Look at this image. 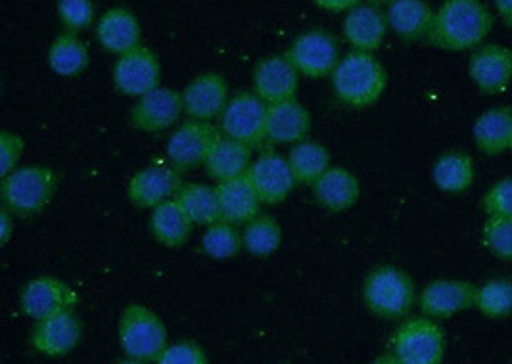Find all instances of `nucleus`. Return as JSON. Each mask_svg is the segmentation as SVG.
Here are the masks:
<instances>
[{
    "mask_svg": "<svg viewBox=\"0 0 512 364\" xmlns=\"http://www.w3.org/2000/svg\"><path fill=\"white\" fill-rule=\"evenodd\" d=\"M493 29V14L482 0H445L426 33L428 45L447 52L478 48Z\"/></svg>",
    "mask_w": 512,
    "mask_h": 364,
    "instance_id": "obj_1",
    "label": "nucleus"
},
{
    "mask_svg": "<svg viewBox=\"0 0 512 364\" xmlns=\"http://www.w3.org/2000/svg\"><path fill=\"white\" fill-rule=\"evenodd\" d=\"M332 91L353 110H365L376 104L388 87V73L371 52L353 50L332 71Z\"/></svg>",
    "mask_w": 512,
    "mask_h": 364,
    "instance_id": "obj_2",
    "label": "nucleus"
},
{
    "mask_svg": "<svg viewBox=\"0 0 512 364\" xmlns=\"http://www.w3.org/2000/svg\"><path fill=\"white\" fill-rule=\"evenodd\" d=\"M58 173L47 165H24L2 177L0 196L4 207L20 219L47 209L58 190Z\"/></svg>",
    "mask_w": 512,
    "mask_h": 364,
    "instance_id": "obj_3",
    "label": "nucleus"
},
{
    "mask_svg": "<svg viewBox=\"0 0 512 364\" xmlns=\"http://www.w3.org/2000/svg\"><path fill=\"white\" fill-rule=\"evenodd\" d=\"M363 299L367 309L380 319H405L417 301L415 282L403 269L382 265L367 274Z\"/></svg>",
    "mask_w": 512,
    "mask_h": 364,
    "instance_id": "obj_4",
    "label": "nucleus"
},
{
    "mask_svg": "<svg viewBox=\"0 0 512 364\" xmlns=\"http://www.w3.org/2000/svg\"><path fill=\"white\" fill-rule=\"evenodd\" d=\"M117 338L123 353L142 363H156L169 345L163 320L142 303H131L123 309L117 324Z\"/></svg>",
    "mask_w": 512,
    "mask_h": 364,
    "instance_id": "obj_5",
    "label": "nucleus"
},
{
    "mask_svg": "<svg viewBox=\"0 0 512 364\" xmlns=\"http://www.w3.org/2000/svg\"><path fill=\"white\" fill-rule=\"evenodd\" d=\"M269 104L254 91H240L231 96L221 119V133L250 148L267 142Z\"/></svg>",
    "mask_w": 512,
    "mask_h": 364,
    "instance_id": "obj_6",
    "label": "nucleus"
},
{
    "mask_svg": "<svg viewBox=\"0 0 512 364\" xmlns=\"http://www.w3.org/2000/svg\"><path fill=\"white\" fill-rule=\"evenodd\" d=\"M394 355L401 364H442L445 334L434 319L405 320L394 336Z\"/></svg>",
    "mask_w": 512,
    "mask_h": 364,
    "instance_id": "obj_7",
    "label": "nucleus"
},
{
    "mask_svg": "<svg viewBox=\"0 0 512 364\" xmlns=\"http://www.w3.org/2000/svg\"><path fill=\"white\" fill-rule=\"evenodd\" d=\"M221 135L211 121L190 119L179 123L175 131L167 138L165 154L171 165H175L181 173L204 165L215 140Z\"/></svg>",
    "mask_w": 512,
    "mask_h": 364,
    "instance_id": "obj_8",
    "label": "nucleus"
},
{
    "mask_svg": "<svg viewBox=\"0 0 512 364\" xmlns=\"http://www.w3.org/2000/svg\"><path fill=\"white\" fill-rule=\"evenodd\" d=\"M300 75L321 79L332 75L340 64V46L326 29H309L294 39L284 54Z\"/></svg>",
    "mask_w": 512,
    "mask_h": 364,
    "instance_id": "obj_9",
    "label": "nucleus"
},
{
    "mask_svg": "<svg viewBox=\"0 0 512 364\" xmlns=\"http://www.w3.org/2000/svg\"><path fill=\"white\" fill-rule=\"evenodd\" d=\"M112 81L123 96L140 98L162 87V64L152 48L137 46L117 58Z\"/></svg>",
    "mask_w": 512,
    "mask_h": 364,
    "instance_id": "obj_10",
    "label": "nucleus"
},
{
    "mask_svg": "<svg viewBox=\"0 0 512 364\" xmlns=\"http://www.w3.org/2000/svg\"><path fill=\"white\" fill-rule=\"evenodd\" d=\"M79 294L52 274H41L25 282L20 294V307L27 319L41 320L56 313L75 311Z\"/></svg>",
    "mask_w": 512,
    "mask_h": 364,
    "instance_id": "obj_11",
    "label": "nucleus"
},
{
    "mask_svg": "<svg viewBox=\"0 0 512 364\" xmlns=\"http://www.w3.org/2000/svg\"><path fill=\"white\" fill-rule=\"evenodd\" d=\"M181 171L169 161L148 163L127 184V198L140 209H154L177 196L183 186Z\"/></svg>",
    "mask_w": 512,
    "mask_h": 364,
    "instance_id": "obj_12",
    "label": "nucleus"
},
{
    "mask_svg": "<svg viewBox=\"0 0 512 364\" xmlns=\"http://www.w3.org/2000/svg\"><path fill=\"white\" fill-rule=\"evenodd\" d=\"M183 114V92L158 87L137 98L135 106L131 108L129 121L140 133L156 135L175 127Z\"/></svg>",
    "mask_w": 512,
    "mask_h": 364,
    "instance_id": "obj_13",
    "label": "nucleus"
},
{
    "mask_svg": "<svg viewBox=\"0 0 512 364\" xmlns=\"http://www.w3.org/2000/svg\"><path fill=\"white\" fill-rule=\"evenodd\" d=\"M81 338L83 322L75 315V311H64L47 319L35 320V326L29 334V343L37 353L60 359L75 351Z\"/></svg>",
    "mask_w": 512,
    "mask_h": 364,
    "instance_id": "obj_14",
    "label": "nucleus"
},
{
    "mask_svg": "<svg viewBox=\"0 0 512 364\" xmlns=\"http://www.w3.org/2000/svg\"><path fill=\"white\" fill-rule=\"evenodd\" d=\"M468 75L482 94L495 96L512 83V50L499 43L478 46L468 60Z\"/></svg>",
    "mask_w": 512,
    "mask_h": 364,
    "instance_id": "obj_15",
    "label": "nucleus"
},
{
    "mask_svg": "<svg viewBox=\"0 0 512 364\" xmlns=\"http://www.w3.org/2000/svg\"><path fill=\"white\" fill-rule=\"evenodd\" d=\"M248 179L254 184L263 205L282 204L298 184L288 158L273 150L261 152V156L254 160Z\"/></svg>",
    "mask_w": 512,
    "mask_h": 364,
    "instance_id": "obj_16",
    "label": "nucleus"
},
{
    "mask_svg": "<svg viewBox=\"0 0 512 364\" xmlns=\"http://www.w3.org/2000/svg\"><path fill=\"white\" fill-rule=\"evenodd\" d=\"M478 288L465 280H434L422 288L420 311L428 319H449L476 305Z\"/></svg>",
    "mask_w": 512,
    "mask_h": 364,
    "instance_id": "obj_17",
    "label": "nucleus"
},
{
    "mask_svg": "<svg viewBox=\"0 0 512 364\" xmlns=\"http://www.w3.org/2000/svg\"><path fill=\"white\" fill-rule=\"evenodd\" d=\"M231 100L229 83L221 73L206 71L194 77L183 91L185 114L190 119L213 121L221 117Z\"/></svg>",
    "mask_w": 512,
    "mask_h": 364,
    "instance_id": "obj_18",
    "label": "nucleus"
},
{
    "mask_svg": "<svg viewBox=\"0 0 512 364\" xmlns=\"http://www.w3.org/2000/svg\"><path fill=\"white\" fill-rule=\"evenodd\" d=\"M300 73L286 56H267L254 71V92L267 104H277L296 98Z\"/></svg>",
    "mask_w": 512,
    "mask_h": 364,
    "instance_id": "obj_19",
    "label": "nucleus"
},
{
    "mask_svg": "<svg viewBox=\"0 0 512 364\" xmlns=\"http://www.w3.org/2000/svg\"><path fill=\"white\" fill-rule=\"evenodd\" d=\"M311 133V114L300 100H284L269 104L267 110V142L298 144Z\"/></svg>",
    "mask_w": 512,
    "mask_h": 364,
    "instance_id": "obj_20",
    "label": "nucleus"
},
{
    "mask_svg": "<svg viewBox=\"0 0 512 364\" xmlns=\"http://www.w3.org/2000/svg\"><path fill=\"white\" fill-rule=\"evenodd\" d=\"M388 29L386 14L374 4H357L344 20V35L359 52L373 54L384 43Z\"/></svg>",
    "mask_w": 512,
    "mask_h": 364,
    "instance_id": "obj_21",
    "label": "nucleus"
},
{
    "mask_svg": "<svg viewBox=\"0 0 512 364\" xmlns=\"http://www.w3.org/2000/svg\"><path fill=\"white\" fill-rule=\"evenodd\" d=\"M217 196H219V211L221 221L233 223L236 227H244L256 215L261 213V200L257 196L254 184L248 175L236 177L231 181L217 182Z\"/></svg>",
    "mask_w": 512,
    "mask_h": 364,
    "instance_id": "obj_22",
    "label": "nucleus"
},
{
    "mask_svg": "<svg viewBox=\"0 0 512 364\" xmlns=\"http://www.w3.org/2000/svg\"><path fill=\"white\" fill-rule=\"evenodd\" d=\"M313 186V196L332 213H342L357 204L361 196V182L348 167L332 165Z\"/></svg>",
    "mask_w": 512,
    "mask_h": 364,
    "instance_id": "obj_23",
    "label": "nucleus"
},
{
    "mask_svg": "<svg viewBox=\"0 0 512 364\" xmlns=\"http://www.w3.org/2000/svg\"><path fill=\"white\" fill-rule=\"evenodd\" d=\"M96 39L104 50L121 56L140 46L139 18L127 8H110L96 23Z\"/></svg>",
    "mask_w": 512,
    "mask_h": 364,
    "instance_id": "obj_24",
    "label": "nucleus"
},
{
    "mask_svg": "<svg viewBox=\"0 0 512 364\" xmlns=\"http://www.w3.org/2000/svg\"><path fill=\"white\" fill-rule=\"evenodd\" d=\"M252 150L254 148H250L234 138L225 137L221 133L215 140L204 167L211 179L217 182L231 181L236 177L248 175V171L254 163Z\"/></svg>",
    "mask_w": 512,
    "mask_h": 364,
    "instance_id": "obj_25",
    "label": "nucleus"
},
{
    "mask_svg": "<svg viewBox=\"0 0 512 364\" xmlns=\"http://www.w3.org/2000/svg\"><path fill=\"white\" fill-rule=\"evenodd\" d=\"M434 14L436 10L426 0H394L388 6L386 18L399 39L413 43L426 39Z\"/></svg>",
    "mask_w": 512,
    "mask_h": 364,
    "instance_id": "obj_26",
    "label": "nucleus"
},
{
    "mask_svg": "<svg viewBox=\"0 0 512 364\" xmlns=\"http://www.w3.org/2000/svg\"><path fill=\"white\" fill-rule=\"evenodd\" d=\"M512 110L497 106L480 115L474 123V142L484 156H499L511 150Z\"/></svg>",
    "mask_w": 512,
    "mask_h": 364,
    "instance_id": "obj_27",
    "label": "nucleus"
},
{
    "mask_svg": "<svg viewBox=\"0 0 512 364\" xmlns=\"http://www.w3.org/2000/svg\"><path fill=\"white\" fill-rule=\"evenodd\" d=\"M196 227L177 200H169L165 204L152 209L150 215V232L165 248H183Z\"/></svg>",
    "mask_w": 512,
    "mask_h": 364,
    "instance_id": "obj_28",
    "label": "nucleus"
},
{
    "mask_svg": "<svg viewBox=\"0 0 512 364\" xmlns=\"http://www.w3.org/2000/svg\"><path fill=\"white\" fill-rule=\"evenodd\" d=\"M474 179H476L474 161L465 152L449 150V152H443L442 156L434 161L432 181L442 192L447 194L466 192L474 184Z\"/></svg>",
    "mask_w": 512,
    "mask_h": 364,
    "instance_id": "obj_29",
    "label": "nucleus"
},
{
    "mask_svg": "<svg viewBox=\"0 0 512 364\" xmlns=\"http://www.w3.org/2000/svg\"><path fill=\"white\" fill-rule=\"evenodd\" d=\"M175 200L183 207V211L194 225L210 227L215 221H221L217 188L211 184L185 182L177 192Z\"/></svg>",
    "mask_w": 512,
    "mask_h": 364,
    "instance_id": "obj_30",
    "label": "nucleus"
},
{
    "mask_svg": "<svg viewBox=\"0 0 512 364\" xmlns=\"http://www.w3.org/2000/svg\"><path fill=\"white\" fill-rule=\"evenodd\" d=\"M47 62L56 75L66 79L77 77L89 68V48L77 37V33L66 31L52 41Z\"/></svg>",
    "mask_w": 512,
    "mask_h": 364,
    "instance_id": "obj_31",
    "label": "nucleus"
},
{
    "mask_svg": "<svg viewBox=\"0 0 512 364\" xmlns=\"http://www.w3.org/2000/svg\"><path fill=\"white\" fill-rule=\"evenodd\" d=\"M286 158L298 184H313L332 167L330 152L326 150V146L309 138L294 144Z\"/></svg>",
    "mask_w": 512,
    "mask_h": 364,
    "instance_id": "obj_32",
    "label": "nucleus"
},
{
    "mask_svg": "<svg viewBox=\"0 0 512 364\" xmlns=\"http://www.w3.org/2000/svg\"><path fill=\"white\" fill-rule=\"evenodd\" d=\"M282 244L280 223L267 213H259L242 228V246L254 257H269Z\"/></svg>",
    "mask_w": 512,
    "mask_h": 364,
    "instance_id": "obj_33",
    "label": "nucleus"
},
{
    "mask_svg": "<svg viewBox=\"0 0 512 364\" xmlns=\"http://www.w3.org/2000/svg\"><path fill=\"white\" fill-rule=\"evenodd\" d=\"M242 246V230L233 223L215 221L202 234V251L215 261H227L236 257Z\"/></svg>",
    "mask_w": 512,
    "mask_h": 364,
    "instance_id": "obj_34",
    "label": "nucleus"
},
{
    "mask_svg": "<svg viewBox=\"0 0 512 364\" xmlns=\"http://www.w3.org/2000/svg\"><path fill=\"white\" fill-rule=\"evenodd\" d=\"M484 317L503 319L512 313V280L493 278L476 292V305Z\"/></svg>",
    "mask_w": 512,
    "mask_h": 364,
    "instance_id": "obj_35",
    "label": "nucleus"
},
{
    "mask_svg": "<svg viewBox=\"0 0 512 364\" xmlns=\"http://www.w3.org/2000/svg\"><path fill=\"white\" fill-rule=\"evenodd\" d=\"M482 242L491 255L512 263V219L488 217L482 228Z\"/></svg>",
    "mask_w": 512,
    "mask_h": 364,
    "instance_id": "obj_36",
    "label": "nucleus"
},
{
    "mask_svg": "<svg viewBox=\"0 0 512 364\" xmlns=\"http://www.w3.org/2000/svg\"><path fill=\"white\" fill-rule=\"evenodd\" d=\"M56 12L60 22L64 23V27L71 33L87 29L93 23L96 14L93 0H58Z\"/></svg>",
    "mask_w": 512,
    "mask_h": 364,
    "instance_id": "obj_37",
    "label": "nucleus"
},
{
    "mask_svg": "<svg viewBox=\"0 0 512 364\" xmlns=\"http://www.w3.org/2000/svg\"><path fill=\"white\" fill-rule=\"evenodd\" d=\"M482 209L488 217L512 219V177L495 182L482 198Z\"/></svg>",
    "mask_w": 512,
    "mask_h": 364,
    "instance_id": "obj_38",
    "label": "nucleus"
},
{
    "mask_svg": "<svg viewBox=\"0 0 512 364\" xmlns=\"http://www.w3.org/2000/svg\"><path fill=\"white\" fill-rule=\"evenodd\" d=\"M154 364H210L200 343L192 340L169 343Z\"/></svg>",
    "mask_w": 512,
    "mask_h": 364,
    "instance_id": "obj_39",
    "label": "nucleus"
},
{
    "mask_svg": "<svg viewBox=\"0 0 512 364\" xmlns=\"http://www.w3.org/2000/svg\"><path fill=\"white\" fill-rule=\"evenodd\" d=\"M25 140L18 133L8 129L0 131V173L6 177L14 169L20 167V160L24 156Z\"/></svg>",
    "mask_w": 512,
    "mask_h": 364,
    "instance_id": "obj_40",
    "label": "nucleus"
},
{
    "mask_svg": "<svg viewBox=\"0 0 512 364\" xmlns=\"http://www.w3.org/2000/svg\"><path fill=\"white\" fill-rule=\"evenodd\" d=\"M315 4L326 12H350L359 4V0H315Z\"/></svg>",
    "mask_w": 512,
    "mask_h": 364,
    "instance_id": "obj_41",
    "label": "nucleus"
},
{
    "mask_svg": "<svg viewBox=\"0 0 512 364\" xmlns=\"http://www.w3.org/2000/svg\"><path fill=\"white\" fill-rule=\"evenodd\" d=\"M12 213L4 207L2 211H0V242L6 246L8 242H10V238H12V232H14V228H12Z\"/></svg>",
    "mask_w": 512,
    "mask_h": 364,
    "instance_id": "obj_42",
    "label": "nucleus"
},
{
    "mask_svg": "<svg viewBox=\"0 0 512 364\" xmlns=\"http://www.w3.org/2000/svg\"><path fill=\"white\" fill-rule=\"evenodd\" d=\"M497 16L501 22L505 23L509 29H512V0H493Z\"/></svg>",
    "mask_w": 512,
    "mask_h": 364,
    "instance_id": "obj_43",
    "label": "nucleus"
},
{
    "mask_svg": "<svg viewBox=\"0 0 512 364\" xmlns=\"http://www.w3.org/2000/svg\"><path fill=\"white\" fill-rule=\"evenodd\" d=\"M373 364H401L399 363V359H397L396 355L392 353V355H382V357H378Z\"/></svg>",
    "mask_w": 512,
    "mask_h": 364,
    "instance_id": "obj_44",
    "label": "nucleus"
},
{
    "mask_svg": "<svg viewBox=\"0 0 512 364\" xmlns=\"http://www.w3.org/2000/svg\"><path fill=\"white\" fill-rule=\"evenodd\" d=\"M116 364H146V363H142V361H135V359H129V357H127V359H125V361H119V363H116Z\"/></svg>",
    "mask_w": 512,
    "mask_h": 364,
    "instance_id": "obj_45",
    "label": "nucleus"
},
{
    "mask_svg": "<svg viewBox=\"0 0 512 364\" xmlns=\"http://www.w3.org/2000/svg\"><path fill=\"white\" fill-rule=\"evenodd\" d=\"M371 2H373V4H384V2L390 4V2H394V0H371Z\"/></svg>",
    "mask_w": 512,
    "mask_h": 364,
    "instance_id": "obj_46",
    "label": "nucleus"
},
{
    "mask_svg": "<svg viewBox=\"0 0 512 364\" xmlns=\"http://www.w3.org/2000/svg\"><path fill=\"white\" fill-rule=\"evenodd\" d=\"M511 150H512V140H511Z\"/></svg>",
    "mask_w": 512,
    "mask_h": 364,
    "instance_id": "obj_47",
    "label": "nucleus"
}]
</instances>
